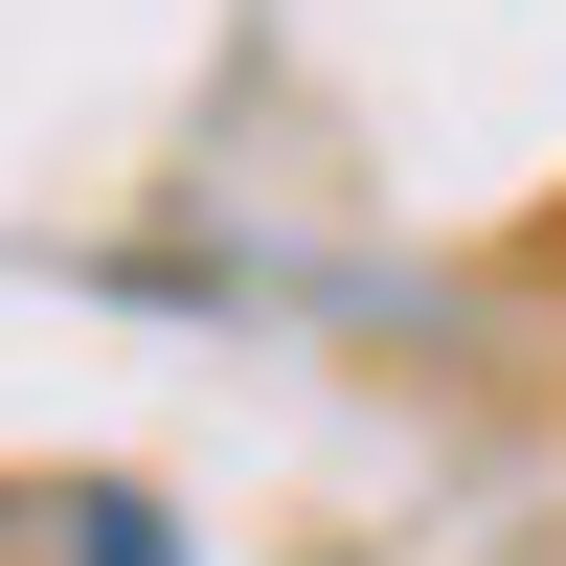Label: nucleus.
Listing matches in <instances>:
<instances>
[{
	"instance_id": "obj_1",
	"label": "nucleus",
	"mask_w": 566,
	"mask_h": 566,
	"mask_svg": "<svg viewBox=\"0 0 566 566\" xmlns=\"http://www.w3.org/2000/svg\"><path fill=\"white\" fill-rule=\"evenodd\" d=\"M69 566H159V499H69Z\"/></svg>"
}]
</instances>
